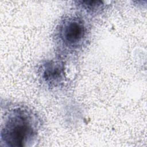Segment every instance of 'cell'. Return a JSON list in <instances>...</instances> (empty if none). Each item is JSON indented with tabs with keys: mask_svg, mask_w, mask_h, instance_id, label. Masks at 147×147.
<instances>
[{
	"mask_svg": "<svg viewBox=\"0 0 147 147\" xmlns=\"http://www.w3.org/2000/svg\"><path fill=\"white\" fill-rule=\"evenodd\" d=\"M91 27L80 14H69L61 17L53 32V42L58 56L64 59L78 55L87 46Z\"/></svg>",
	"mask_w": 147,
	"mask_h": 147,
	"instance_id": "obj_2",
	"label": "cell"
},
{
	"mask_svg": "<svg viewBox=\"0 0 147 147\" xmlns=\"http://www.w3.org/2000/svg\"><path fill=\"white\" fill-rule=\"evenodd\" d=\"M0 145L6 147H31L38 142L41 119L32 108L22 103L6 102L2 110Z\"/></svg>",
	"mask_w": 147,
	"mask_h": 147,
	"instance_id": "obj_1",
	"label": "cell"
},
{
	"mask_svg": "<svg viewBox=\"0 0 147 147\" xmlns=\"http://www.w3.org/2000/svg\"><path fill=\"white\" fill-rule=\"evenodd\" d=\"M65 59L56 58L42 60L38 65L37 74L40 82L50 90L64 88L67 84Z\"/></svg>",
	"mask_w": 147,
	"mask_h": 147,
	"instance_id": "obj_3",
	"label": "cell"
},
{
	"mask_svg": "<svg viewBox=\"0 0 147 147\" xmlns=\"http://www.w3.org/2000/svg\"><path fill=\"white\" fill-rule=\"evenodd\" d=\"M76 7L82 14L96 16L101 14L106 8L104 2L100 1H77L74 2Z\"/></svg>",
	"mask_w": 147,
	"mask_h": 147,
	"instance_id": "obj_4",
	"label": "cell"
}]
</instances>
